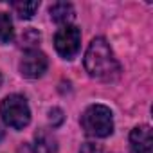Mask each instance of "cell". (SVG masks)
I'll use <instances>...</instances> for the list:
<instances>
[{"label":"cell","instance_id":"9c48e42d","mask_svg":"<svg viewBox=\"0 0 153 153\" xmlns=\"http://www.w3.org/2000/svg\"><path fill=\"white\" fill-rule=\"evenodd\" d=\"M13 36H15V31H13V22L9 15L0 11V43H9Z\"/></svg>","mask_w":153,"mask_h":153},{"label":"cell","instance_id":"3957f363","mask_svg":"<svg viewBox=\"0 0 153 153\" xmlns=\"http://www.w3.org/2000/svg\"><path fill=\"white\" fill-rule=\"evenodd\" d=\"M0 115H2V121L7 126H11L15 130L25 128L31 121L29 105H27L25 97L20 94H11V96L4 97V101L0 103Z\"/></svg>","mask_w":153,"mask_h":153},{"label":"cell","instance_id":"5b68a950","mask_svg":"<svg viewBox=\"0 0 153 153\" xmlns=\"http://www.w3.org/2000/svg\"><path fill=\"white\" fill-rule=\"evenodd\" d=\"M47 56L38 51V49H27V52L22 56V61H20V72L25 78H40L43 76V72L47 70Z\"/></svg>","mask_w":153,"mask_h":153},{"label":"cell","instance_id":"7c38bea8","mask_svg":"<svg viewBox=\"0 0 153 153\" xmlns=\"http://www.w3.org/2000/svg\"><path fill=\"white\" fill-rule=\"evenodd\" d=\"M63 119H65V115H63V112L59 110V108H52V110H49V123L56 128V126H59L61 123H63Z\"/></svg>","mask_w":153,"mask_h":153},{"label":"cell","instance_id":"7a4b0ae2","mask_svg":"<svg viewBox=\"0 0 153 153\" xmlns=\"http://www.w3.org/2000/svg\"><path fill=\"white\" fill-rule=\"evenodd\" d=\"M81 126L90 137H108L114 131V117L108 106L92 105L81 117Z\"/></svg>","mask_w":153,"mask_h":153},{"label":"cell","instance_id":"30bf717a","mask_svg":"<svg viewBox=\"0 0 153 153\" xmlns=\"http://www.w3.org/2000/svg\"><path fill=\"white\" fill-rule=\"evenodd\" d=\"M11 7L20 18H33L40 7V2H11Z\"/></svg>","mask_w":153,"mask_h":153},{"label":"cell","instance_id":"ba28073f","mask_svg":"<svg viewBox=\"0 0 153 153\" xmlns=\"http://www.w3.org/2000/svg\"><path fill=\"white\" fill-rule=\"evenodd\" d=\"M51 16L56 24H68L74 18V7L67 2H56L51 6Z\"/></svg>","mask_w":153,"mask_h":153},{"label":"cell","instance_id":"8992f818","mask_svg":"<svg viewBox=\"0 0 153 153\" xmlns=\"http://www.w3.org/2000/svg\"><path fill=\"white\" fill-rule=\"evenodd\" d=\"M151 128L148 124H140L130 133V148L133 153H151Z\"/></svg>","mask_w":153,"mask_h":153},{"label":"cell","instance_id":"8fae6325","mask_svg":"<svg viewBox=\"0 0 153 153\" xmlns=\"http://www.w3.org/2000/svg\"><path fill=\"white\" fill-rule=\"evenodd\" d=\"M38 42H40V33L36 29H25L24 31V34H22V43L24 45H27V47L33 49Z\"/></svg>","mask_w":153,"mask_h":153},{"label":"cell","instance_id":"277c9868","mask_svg":"<svg viewBox=\"0 0 153 153\" xmlns=\"http://www.w3.org/2000/svg\"><path fill=\"white\" fill-rule=\"evenodd\" d=\"M79 43H81V31L74 25L61 27L54 36V47H56L58 54L65 59H72L78 54Z\"/></svg>","mask_w":153,"mask_h":153},{"label":"cell","instance_id":"4fadbf2b","mask_svg":"<svg viewBox=\"0 0 153 153\" xmlns=\"http://www.w3.org/2000/svg\"><path fill=\"white\" fill-rule=\"evenodd\" d=\"M79 153H103V149H101V146H99V144L87 142V144H83V146H81Z\"/></svg>","mask_w":153,"mask_h":153},{"label":"cell","instance_id":"52a82bcc","mask_svg":"<svg viewBox=\"0 0 153 153\" xmlns=\"http://www.w3.org/2000/svg\"><path fill=\"white\" fill-rule=\"evenodd\" d=\"M33 149H34V153H56L58 151V144H56V139L49 131L40 130L34 135Z\"/></svg>","mask_w":153,"mask_h":153},{"label":"cell","instance_id":"6da1fadb","mask_svg":"<svg viewBox=\"0 0 153 153\" xmlns=\"http://www.w3.org/2000/svg\"><path fill=\"white\" fill-rule=\"evenodd\" d=\"M85 68L96 79L112 81L119 76V63L105 38H94L85 54Z\"/></svg>","mask_w":153,"mask_h":153}]
</instances>
